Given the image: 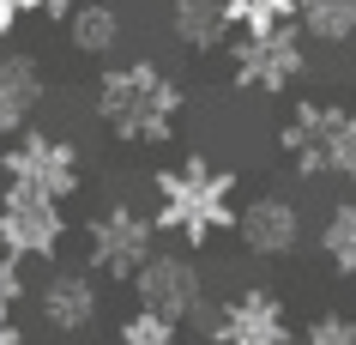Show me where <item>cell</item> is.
Wrapping results in <instances>:
<instances>
[{
    "label": "cell",
    "instance_id": "4fadbf2b",
    "mask_svg": "<svg viewBox=\"0 0 356 345\" xmlns=\"http://www.w3.org/2000/svg\"><path fill=\"white\" fill-rule=\"evenodd\" d=\"M163 31H169V43H175L181 55H193V61L224 55L229 37H236V24H229V6H224V0H169Z\"/></svg>",
    "mask_w": 356,
    "mask_h": 345
},
{
    "label": "cell",
    "instance_id": "7a4b0ae2",
    "mask_svg": "<svg viewBox=\"0 0 356 345\" xmlns=\"http://www.w3.org/2000/svg\"><path fill=\"white\" fill-rule=\"evenodd\" d=\"M236 212H242L236 164H218L211 152H188L163 170H151V218L188 254H206L211 243L236 236Z\"/></svg>",
    "mask_w": 356,
    "mask_h": 345
},
{
    "label": "cell",
    "instance_id": "9a60e30c",
    "mask_svg": "<svg viewBox=\"0 0 356 345\" xmlns=\"http://www.w3.org/2000/svg\"><path fill=\"white\" fill-rule=\"evenodd\" d=\"M296 31L308 49H344L356 43V0H296Z\"/></svg>",
    "mask_w": 356,
    "mask_h": 345
},
{
    "label": "cell",
    "instance_id": "6da1fadb",
    "mask_svg": "<svg viewBox=\"0 0 356 345\" xmlns=\"http://www.w3.org/2000/svg\"><path fill=\"white\" fill-rule=\"evenodd\" d=\"M91 121L115 146L133 152H163L181 139L188 121V85L151 55H115L97 67L91 85Z\"/></svg>",
    "mask_w": 356,
    "mask_h": 345
},
{
    "label": "cell",
    "instance_id": "ac0fdd59",
    "mask_svg": "<svg viewBox=\"0 0 356 345\" xmlns=\"http://www.w3.org/2000/svg\"><path fill=\"white\" fill-rule=\"evenodd\" d=\"M229 6V24L236 31H284V24H296V0H224Z\"/></svg>",
    "mask_w": 356,
    "mask_h": 345
},
{
    "label": "cell",
    "instance_id": "52a82bcc",
    "mask_svg": "<svg viewBox=\"0 0 356 345\" xmlns=\"http://www.w3.org/2000/svg\"><path fill=\"white\" fill-rule=\"evenodd\" d=\"M211 345H296V321L272 285H242L206 315Z\"/></svg>",
    "mask_w": 356,
    "mask_h": 345
},
{
    "label": "cell",
    "instance_id": "cb8c5ba5",
    "mask_svg": "<svg viewBox=\"0 0 356 345\" xmlns=\"http://www.w3.org/2000/svg\"><path fill=\"white\" fill-rule=\"evenodd\" d=\"M73 6H85V0H42V19H67Z\"/></svg>",
    "mask_w": 356,
    "mask_h": 345
},
{
    "label": "cell",
    "instance_id": "8fae6325",
    "mask_svg": "<svg viewBox=\"0 0 356 345\" xmlns=\"http://www.w3.org/2000/svg\"><path fill=\"white\" fill-rule=\"evenodd\" d=\"M338 109L344 103H332V97H296L290 115L278 121V158L302 182H326V146H332Z\"/></svg>",
    "mask_w": 356,
    "mask_h": 345
},
{
    "label": "cell",
    "instance_id": "2e32d148",
    "mask_svg": "<svg viewBox=\"0 0 356 345\" xmlns=\"http://www.w3.org/2000/svg\"><path fill=\"white\" fill-rule=\"evenodd\" d=\"M314 249H320V261H326L338 279L356 285V200L326 206V218L314 224Z\"/></svg>",
    "mask_w": 356,
    "mask_h": 345
},
{
    "label": "cell",
    "instance_id": "d4e9b609",
    "mask_svg": "<svg viewBox=\"0 0 356 345\" xmlns=\"http://www.w3.org/2000/svg\"><path fill=\"white\" fill-rule=\"evenodd\" d=\"M19 6H24V19H31V13H42V0H19Z\"/></svg>",
    "mask_w": 356,
    "mask_h": 345
},
{
    "label": "cell",
    "instance_id": "44dd1931",
    "mask_svg": "<svg viewBox=\"0 0 356 345\" xmlns=\"http://www.w3.org/2000/svg\"><path fill=\"white\" fill-rule=\"evenodd\" d=\"M24 303H31V273H24L19 254L0 249V309H13V315H19Z\"/></svg>",
    "mask_w": 356,
    "mask_h": 345
},
{
    "label": "cell",
    "instance_id": "5bb4252c",
    "mask_svg": "<svg viewBox=\"0 0 356 345\" xmlns=\"http://www.w3.org/2000/svg\"><path fill=\"white\" fill-rule=\"evenodd\" d=\"M60 24H67V49L79 61H115V49L127 43V19H121L115 0H85Z\"/></svg>",
    "mask_w": 356,
    "mask_h": 345
},
{
    "label": "cell",
    "instance_id": "e0dca14e",
    "mask_svg": "<svg viewBox=\"0 0 356 345\" xmlns=\"http://www.w3.org/2000/svg\"><path fill=\"white\" fill-rule=\"evenodd\" d=\"M115 345H181V321H169L157 309L133 303L121 321H115Z\"/></svg>",
    "mask_w": 356,
    "mask_h": 345
},
{
    "label": "cell",
    "instance_id": "9c48e42d",
    "mask_svg": "<svg viewBox=\"0 0 356 345\" xmlns=\"http://www.w3.org/2000/svg\"><path fill=\"white\" fill-rule=\"evenodd\" d=\"M127 291H133V303L157 309V315H169V321H181V327L193 315H206V267L188 249H157L127 279Z\"/></svg>",
    "mask_w": 356,
    "mask_h": 345
},
{
    "label": "cell",
    "instance_id": "7402d4cb",
    "mask_svg": "<svg viewBox=\"0 0 356 345\" xmlns=\"http://www.w3.org/2000/svg\"><path fill=\"white\" fill-rule=\"evenodd\" d=\"M19 24H24V6H19V0H0V43H13Z\"/></svg>",
    "mask_w": 356,
    "mask_h": 345
},
{
    "label": "cell",
    "instance_id": "3957f363",
    "mask_svg": "<svg viewBox=\"0 0 356 345\" xmlns=\"http://www.w3.org/2000/svg\"><path fill=\"white\" fill-rule=\"evenodd\" d=\"M229 61V91H248V97H290L308 79V37L296 24L284 31H236L224 49Z\"/></svg>",
    "mask_w": 356,
    "mask_h": 345
},
{
    "label": "cell",
    "instance_id": "277c9868",
    "mask_svg": "<svg viewBox=\"0 0 356 345\" xmlns=\"http://www.w3.org/2000/svg\"><path fill=\"white\" fill-rule=\"evenodd\" d=\"M157 243H163L157 218L145 206H133V200H109L103 212L85 218V267L97 279H109V285H127L133 273L157 254Z\"/></svg>",
    "mask_w": 356,
    "mask_h": 345
},
{
    "label": "cell",
    "instance_id": "603a6c76",
    "mask_svg": "<svg viewBox=\"0 0 356 345\" xmlns=\"http://www.w3.org/2000/svg\"><path fill=\"white\" fill-rule=\"evenodd\" d=\"M24 339H31V333L19 327V315H13V309H0V345H24Z\"/></svg>",
    "mask_w": 356,
    "mask_h": 345
},
{
    "label": "cell",
    "instance_id": "ffe728a7",
    "mask_svg": "<svg viewBox=\"0 0 356 345\" xmlns=\"http://www.w3.org/2000/svg\"><path fill=\"white\" fill-rule=\"evenodd\" d=\"M296 345H356V315L344 309H320L296 327Z\"/></svg>",
    "mask_w": 356,
    "mask_h": 345
},
{
    "label": "cell",
    "instance_id": "8992f818",
    "mask_svg": "<svg viewBox=\"0 0 356 345\" xmlns=\"http://www.w3.org/2000/svg\"><path fill=\"white\" fill-rule=\"evenodd\" d=\"M0 176L13 188H37L55 200H73L85 188V152L79 139L55 134V128H24L13 146H0Z\"/></svg>",
    "mask_w": 356,
    "mask_h": 345
},
{
    "label": "cell",
    "instance_id": "d6986e66",
    "mask_svg": "<svg viewBox=\"0 0 356 345\" xmlns=\"http://www.w3.org/2000/svg\"><path fill=\"white\" fill-rule=\"evenodd\" d=\"M326 182H350L356 188V109H338L332 146H326Z\"/></svg>",
    "mask_w": 356,
    "mask_h": 345
},
{
    "label": "cell",
    "instance_id": "ba28073f",
    "mask_svg": "<svg viewBox=\"0 0 356 345\" xmlns=\"http://www.w3.org/2000/svg\"><path fill=\"white\" fill-rule=\"evenodd\" d=\"M236 243H242L248 261L278 267V261H296V254L314 243V230H308V218H302V206L290 194L266 188V194H254V200H242V212H236Z\"/></svg>",
    "mask_w": 356,
    "mask_h": 345
},
{
    "label": "cell",
    "instance_id": "7c38bea8",
    "mask_svg": "<svg viewBox=\"0 0 356 345\" xmlns=\"http://www.w3.org/2000/svg\"><path fill=\"white\" fill-rule=\"evenodd\" d=\"M49 103V73L37 55H0V146H13L24 128H37Z\"/></svg>",
    "mask_w": 356,
    "mask_h": 345
},
{
    "label": "cell",
    "instance_id": "30bf717a",
    "mask_svg": "<svg viewBox=\"0 0 356 345\" xmlns=\"http://www.w3.org/2000/svg\"><path fill=\"white\" fill-rule=\"evenodd\" d=\"M31 309H37L42 333L79 345V339H91L97 315H103V285H97L91 267H49V279L31 285Z\"/></svg>",
    "mask_w": 356,
    "mask_h": 345
},
{
    "label": "cell",
    "instance_id": "5b68a950",
    "mask_svg": "<svg viewBox=\"0 0 356 345\" xmlns=\"http://www.w3.org/2000/svg\"><path fill=\"white\" fill-rule=\"evenodd\" d=\"M73 236V218H67V200L37 188H0V249L19 254L24 267H55L60 249Z\"/></svg>",
    "mask_w": 356,
    "mask_h": 345
}]
</instances>
